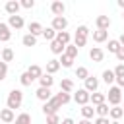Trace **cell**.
I'll return each instance as SVG.
<instances>
[{
  "label": "cell",
  "instance_id": "obj_1",
  "mask_svg": "<svg viewBox=\"0 0 124 124\" xmlns=\"http://www.w3.org/2000/svg\"><path fill=\"white\" fill-rule=\"evenodd\" d=\"M21 103H23V91L21 89H12L8 93V99H6V108L16 110V108L21 107Z\"/></svg>",
  "mask_w": 124,
  "mask_h": 124
},
{
  "label": "cell",
  "instance_id": "obj_31",
  "mask_svg": "<svg viewBox=\"0 0 124 124\" xmlns=\"http://www.w3.org/2000/svg\"><path fill=\"white\" fill-rule=\"evenodd\" d=\"M76 78H78V79H83V81H85V79L89 78V70H87L85 66H78V70H76Z\"/></svg>",
  "mask_w": 124,
  "mask_h": 124
},
{
  "label": "cell",
  "instance_id": "obj_17",
  "mask_svg": "<svg viewBox=\"0 0 124 124\" xmlns=\"http://www.w3.org/2000/svg\"><path fill=\"white\" fill-rule=\"evenodd\" d=\"M39 83H41V87L50 89V87H52V83H54V78H52L50 74H43V76L39 78Z\"/></svg>",
  "mask_w": 124,
  "mask_h": 124
},
{
  "label": "cell",
  "instance_id": "obj_11",
  "mask_svg": "<svg viewBox=\"0 0 124 124\" xmlns=\"http://www.w3.org/2000/svg\"><path fill=\"white\" fill-rule=\"evenodd\" d=\"M10 39H12V29L8 27V23L0 21V41L2 43H8Z\"/></svg>",
  "mask_w": 124,
  "mask_h": 124
},
{
  "label": "cell",
  "instance_id": "obj_25",
  "mask_svg": "<svg viewBox=\"0 0 124 124\" xmlns=\"http://www.w3.org/2000/svg\"><path fill=\"white\" fill-rule=\"evenodd\" d=\"M70 39H72V37H70L68 31H60V33H56V41H58L60 45H64V46L70 45Z\"/></svg>",
  "mask_w": 124,
  "mask_h": 124
},
{
  "label": "cell",
  "instance_id": "obj_48",
  "mask_svg": "<svg viewBox=\"0 0 124 124\" xmlns=\"http://www.w3.org/2000/svg\"><path fill=\"white\" fill-rule=\"evenodd\" d=\"M116 41H118V43H120V46H124V33H122V35H120V37H118V39H116Z\"/></svg>",
  "mask_w": 124,
  "mask_h": 124
},
{
  "label": "cell",
  "instance_id": "obj_49",
  "mask_svg": "<svg viewBox=\"0 0 124 124\" xmlns=\"http://www.w3.org/2000/svg\"><path fill=\"white\" fill-rule=\"evenodd\" d=\"M78 124H93V122H91V120H85V118H83V120H79Z\"/></svg>",
  "mask_w": 124,
  "mask_h": 124
},
{
  "label": "cell",
  "instance_id": "obj_35",
  "mask_svg": "<svg viewBox=\"0 0 124 124\" xmlns=\"http://www.w3.org/2000/svg\"><path fill=\"white\" fill-rule=\"evenodd\" d=\"M33 81H35V79H33V78H31V76H29L27 72H23V74L19 76V83H21L23 87H29V85H31Z\"/></svg>",
  "mask_w": 124,
  "mask_h": 124
},
{
  "label": "cell",
  "instance_id": "obj_23",
  "mask_svg": "<svg viewBox=\"0 0 124 124\" xmlns=\"http://www.w3.org/2000/svg\"><path fill=\"white\" fill-rule=\"evenodd\" d=\"M0 60H2V62H6V64H8V62H12V60H14V50H12L10 46H6V48H2V54H0Z\"/></svg>",
  "mask_w": 124,
  "mask_h": 124
},
{
  "label": "cell",
  "instance_id": "obj_22",
  "mask_svg": "<svg viewBox=\"0 0 124 124\" xmlns=\"http://www.w3.org/2000/svg\"><path fill=\"white\" fill-rule=\"evenodd\" d=\"M107 39H108V31H101V29L93 31V41L95 43H105Z\"/></svg>",
  "mask_w": 124,
  "mask_h": 124
},
{
  "label": "cell",
  "instance_id": "obj_27",
  "mask_svg": "<svg viewBox=\"0 0 124 124\" xmlns=\"http://www.w3.org/2000/svg\"><path fill=\"white\" fill-rule=\"evenodd\" d=\"M60 91H64V93H72V91H74V81L64 78V79L60 81Z\"/></svg>",
  "mask_w": 124,
  "mask_h": 124
},
{
  "label": "cell",
  "instance_id": "obj_47",
  "mask_svg": "<svg viewBox=\"0 0 124 124\" xmlns=\"http://www.w3.org/2000/svg\"><path fill=\"white\" fill-rule=\"evenodd\" d=\"M60 124H76L72 118H64V120H60Z\"/></svg>",
  "mask_w": 124,
  "mask_h": 124
},
{
  "label": "cell",
  "instance_id": "obj_12",
  "mask_svg": "<svg viewBox=\"0 0 124 124\" xmlns=\"http://www.w3.org/2000/svg\"><path fill=\"white\" fill-rule=\"evenodd\" d=\"M89 58H91L93 62H103V58H105V52H103V48H99V46H93V48L89 50Z\"/></svg>",
  "mask_w": 124,
  "mask_h": 124
},
{
  "label": "cell",
  "instance_id": "obj_8",
  "mask_svg": "<svg viewBox=\"0 0 124 124\" xmlns=\"http://www.w3.org/2000/svg\"><path fill=\"white\" fill-rule=\"evenodd\" d=\"M50 12L54 14V17H58V16H64V12H66V6H64V2H60V0H54V2L50 4Z\"/></svg>",
  "mask_w": 124,
  "mask_h": 124
},
{
  "label": "cell",
  "instance_id": "obj_52",
  "mask_svg": "<svg viewBox=\"0 0 124 124\" xmlns=\"http://www.w3.org/2000/svg\"><path fill=\"white\" fill-rule=\"evenodd\" d=\"M0 54H2V50H0Z\"/></svg>",
  "mask_w": 124,
  "mask_h": 124
},
{
  "label": "cell",
  "instance_id": "obj_13",
  "mask_svg": "<svg viewBox=\"0 0 124 124\" xmlns=\"http://www.w3.org/2000/svg\"><path fill=\"white\" fill-rule=\"evenodd\" d=\"M35 95H37V99H39V101L46 103V101L52 97V91H50V89H46V87H39V89L35 91Z\"/></svg>",
  "mask_w": 124,
  "mask_h": 124
},
{
  "label": "cell",
  "instance_id": "obj_46",
  "mask_svg": "<svg viewBox=\"0 0 124 124\" xmlns=\"http://www.w3.org/2000/svg\"><path fill=\"white\" fill-rule=\"evenodd\" d=\"M114 81H116V83H118V87H120V89H122V87H124V76H122V78H116V79H114Z\"/></svg>",
  "mask_w": 124,
  "mask_h": 124
},
{
  "label": "cell",
  "instance_id": "obj_5",
  "mask_svg": "<svg viewBox=\"0 0 124 124\" xmlns=\"http://www.w3.org/2000/svg\"><path fill=\"white\" fill-rule=\"evenodd\" d=\"M89 97H91V93H87L83 87L74 93V101H76L78 105H81V107H83V105H89Z\"/></svg>",
  "mask_w": 124,
  "mask_h": 124
},
{
  "label": "cell",
  "instance_id": "obj_33",
  "mask_svg": "<svg viewBox=\"0 0 124 124\" xmlns=\"http://www.w3.org/2000/svg\"><path fill=\"white\" fill-rule=\"evenodd\" d=\"M21 43H23V46H35L37 45V37H33V35H23V39H21Z\"/></svg>",
  "mask_w": 124,
  "mask_h": 124
},
{
  "label": "cell",
  "instance_id": "obj_21",
  "mask_svg": "<svg viewBox=\"0 0 124 124\" xmlns=\"http://www.w3.org/2000/svg\"><path fill=\"white\" fill-rule=\"evenodd\" d=\"M41 33H43V25H41L39 21H31V23H29V35L37 37V35H41Z\"/></svg>",
  "mask_w": 124,
  "mask_h": 124
},
{
  "label": "cell",
  "instance_id": "obj_37",
  "mask_svg": "<svg viewBox=\"0 0 124 124\" xmlns=\"http://www.w3.org/2000/svg\"><path fill=\"white\" fill-rule=\"evenodd\" d=\"M85 43H87V37H81V35H74V45H76L78 48L85 46Z\"/></svg>",
  "mask_w": 124,
  "mask_h": 124
},
{
  "label": "cell",
  "instance_id": "obj_53",
  "mask_svg": "<svg viewBox=\"0 0 124 124\" xmlns=\"http://www.w3.org/2000/svg\"><path fill=\"white\" fill-rule=\"evenodd\" d=\"M122 17H124V14H122Z\"/></svg>",
  "mask_w": 124,
  "mask_h": 124
},
{
  "label": "cell",
  "instance_id": "obj_7",
  "mask_svg": "<svg viewBox=\"0 0 124 124\" xmlns=\"http://www.w3.org/2000/svg\"><path fill=\"white\" fill-rule=\"evenodd\" d=\"M83 83H85V85H83V89H85L87 93H95V91L99 89V79H97L95 76H89Z\"/></svg>",
  "mask_w": 124,
  "mask_h": 124
},
{
  "label": "cell",
  "instance_id": "obj_43",
  "mask_svg": "<svg viewBox=\"0 0 124 124\" xmlns=\"http://www.w3.org/2000/svg\"><path fill=\"white\" fill-rule=\"evenodd\" d=\"M19 6H21V8H25V10H31V8L35 6V2H33V0H21V2H19Z\"/></svg>",
  "mask_w": 124,
  "mask_h": 124
},
{
  "label": "cell",
  "instance_id": "obj_44",
  "mask_svg": "<svg viewBox=\"0 0 124 124\" xmlns=\"http://www.w3.org/2000/svg\"><path fill=\"white\" fill-rule=\"evenodd\" d=\"M114 56H116V58L120 60V64H122V62H124V46H120V48H118V52H116Z\"/></svg>",
  "mask_w": 124,
  "mask_h": 124
},
{
  "label": "cell",
  "instance_id": "obj_32",
  "mask_svg": "<svg viewBox=\"0 0 124 124\" xmlns=\"http://www.w3.org/2000/svg\"><path fill=\"white\" fill-rule=\"evenodd\" d=\"M14 122L16 124H31V116H29V112H21V114L16 116Z\"/></svg>",
  "mask_w": 124,
  "mask_h": 124
},
{
  "label": "cell",
  "instance_id": "obj_16",
  "mask_svg": "<svg viewBox=\"0 0 124 124\" xmlns=\"http://www.w3.org/2000/svg\"><path fill=\"white\" fill-rule=\"evenodd\" d=\"M89 101L93 103V107H97V105H103V103L107 101V95H105V93H99V91H95V93H91Z\"/></svg>",
  "mask_w": 124,
  "mask_h": 124
},
{
  "label": "cell",
  "instance_id": "obj_10",
  "mask_svg": "<svg viewBox=\"0 0 124 124\" xmlns=\"http://www.w3.org/2000/svg\"><path fill=\"white\" fill-rule=\"evenodd\" d=\"M0 120H2L4 124H12V122L16 120L14 110H10V108H0Z\"/></svg>",
  "mask_w": 124,
  "mask_h": 124
},
{
  "label": "cell",
  "instance_id": "obj_28",
  "mask_svg": "<svg viewBox=\"0 0 124 124\" xmlns=\"http://www.w3.org/2000/svg\"><path fill=\"white\" fill-rule=\"evenodd\" d=\"M54 99H56L60 105H68V103L72 101V95H70V93H64V91H60V93H56V95H54Z\"/></svg>",
  "mask_w": 124,
  "mask_h": 124
},
{
  "label": "cell",
  "instance_id": "obj_51",
  "mask_svg": "<svg viewBox=\"0 0 124 124\" xmlns=\"http://www.w3.org/2000/svg\"><path fill=\"white\" fill-rule=\"evenodd\" d=\"M122 110H124V107H122Z\"/></svg>",
  "mask_w": 124,
  "mask_h": 124
},
{
  "label": "cell",
  "instance_id": "obj_15",
  "mask_svg": "<svg viewBox=\"0 0 124 124\" xmlns=\"http://www.w3.org/2000/svg\"><path fill=\"white\" fill-rule=\"evenodd\" d=\"M27 74H29V76H31L33 79H39V78H41V76H43L45 72H43V68H41L39 64H31V66L27 68Z\"/></svg>",
  "mask_w": 124,
  "mask_h": 124
},
{
  "label": "cell",
  "instance_id": "obj_2",
  "mask_svg": "<svg viewBox=\"0 0 124 124\" xmlns=\"http://www.w3.org/2000/svg\"><path fill=\"white\" fill-rule=\"evenodd\" d=\"M107 99H108V103H110L112 107H118V105H120V101H122V89H120L118 85H112V87H108Z\"/></svg>",
  "mask_w": 124,
  "mask_h": 124
},
{
  "label": "cell",
  "instance_id": "obj_14",
  "mask_svg": "<svg viewBox=\"0 0 124 124\" xmlns=\"http://www.w3.org/2000/svg\"><path fill=\"white\" fill-rule=\"evenodd\" d=\"M4 8H6V12H8L10 16H17V12H19V8H21V6H19V2H17V0H10V2H6V6H4Z\"/></svg>",
  "mask_w": 124,
  "mask_h": 124
},
{
  "label": "cell",
  "instance_id": "obj_4",
  "mask_svg": "<svg viewBox=\"0 0 124 124\" xmlns=\"http://www.w3.org/2000/svg\"><path fill=\"white\" fill-rule=\"evenodd\" d=\"M50 27H52L56 33H60V31H66V27H68V19H66L64 16L52 17V23H50Z\"/></svg>",
  "mask_w": 124,
  "mask_h": 124
},
{
  "label": "cell",
  "instance_id": "obj_30",
  "mask_svg": "<svg viewBox=\"0 0 124 124\" xmlns=\"http://www.w3.org/2000/svg\"><path fill=\"white\" fill-rule=\"evenodd\" d=\"M95 112H97V116L108 118V105H107V103H103V105H97V107H95Z\"/></svg>",
  "mask_w": 124,
  "mask_h": 124
},
{
  "label": "cell",
  "instance_id": "obj_26",
  "mask_svg": "<svg viewBox=\"0 0 124 124\" xmlns=\"http://www.w3.org/2000/svg\"><path fill=\"white\" fill-rule=\"evenodd\" d=\"M78 50H79V48H78L74 43H70V45H66V46H64V54H66V56H70V58H76V56H78Z\"/></svg>",
  "mask_w": 124,
  "mask_h": 124
},
{
  "label": "cell",
  "instance_id": "obj_29",
  "mask_svg": "<svg viewBox=\"0 0 124 124\" xmlns=\"http://www.w3.org/2000/svg\"><path fill=\"white\" fill-rule=\"evenodd\" d=\"M50 52L52 54H64V45H60L56 39L50 41Z\"/></svg>",
  "mask_w": 124,
  "mask_h": 124
},
{
  "label": "cell",
  "instance_id": "obj_24",
  "mask_svg": "<svg viewBox=\"0 0 124 124\" xmlns=\"http://www.w3.org/2000/svg\"><path fill=\"white\" fill-rule=\"evenodd\" d=\"M41 35H43L45 41H54V39H56V31H54L52 27H43V33H41Z\"/></svg>",
  "mask_w": 124,
  "mask_h": 124
},
{
  "label": "cell",
  "instance_id": "obj_42",
  "mask_svg": "<svg viewBox=\"0 0 124 124\" xmlns=\"http://www.w3.org/2000/svg\"><path fill=\"white\" fill-rule=\"evenodd\" d=\"M112 72H114V78H122L124 76V64H118Z\"/></svg>",
  "mask_w": 124,
  "mask_h": 124
},
{
  "label": "cell",
  "instance_id": "obj_41",
  "mask_svg": "<svg viewBox=\"0 0 124 124\" xmlns=\"http://www.w3.org/2000/svg\"><path fill=\"white\" fill-rule=\"evenodd\" d=\"M46 124H60L58 112H56V114H48V116H46Z\"/></svg>",
  "mask_w": 124,
  "mask_h": 124
},
{
  "label": "cell",
  "instance_id": "obj_45",
  "mask_svg": "<svg viewBox=\"0 0 124 124\" xmlns=\"http://www.w3.org/2000/svg\"><path fill=\"white\" fill-rule=\"evenodd\" d=\"M93 124H110V122H108V118H103V116H97V118L93 120Z\"/></svg>",
  "mask_w": 124,
  "mask_h": 124
},
{
  "label": "cell",
  "instance_id": "obj_20",
  "mask_svg": "<svg viewBox=\"0 0 124 124\" xmlns=\"http://www.w3.org/2000/svg\"><path fill=\"white\" fill-rule=\"evenodd\" d=\"M79 110H81V116H83L85 120H91V118H93V114H95V108H93V105H83Z\"/></svg>",
  "mask_w": 124,
  "mask_h": 124
},
{
  "label": "cell",
  "instance_id": "obj_34",
  "mask_svg": "<svg viewBox=\"0 0 124 124\" xmlns=\"http://www.w3.org/2000/svg\"><path fill=\"white\" fill-rule=\"evenodd\" d=\"M114 79H116V78H114V72H112V70H105V72H103V81H105L107 85L114 83Z\"/></svg>",
  "mask_w": 124,
  "mask_h": 124
},
{
  "label": "cell",
  "instance_id": "obj_39",
  "mask_svg": "<svg viewBox=\"0 0 124 124\" xmlns=\"http://www.w3.org/2000/svg\"><path fill=\"white\" fill-rule=\"evenodd\" d=\"M6 76H8V64L0 60V81H4V79H6Z\"/></svg>",
  "mask_w": 124,
  "mask_h": 124
},
{
  "label": "cell",
  "instance_id": "obj_6",
  "mask_svg": "<svg viewBox=\"0 0 124 124\" xmlns=\"http://www.w3.org/2000/svg\"><path fill=\"white\" fill-rule=\"evenodd\" d=\"M23 25H25V21H23V17H21L19 14L8 17V27H10V29H23Z\"/></svg>",
  "mask_w": 124,
  "mask_h": 124
},
{
  "label": "cell",
  "instance_id": "obj_40",
  "mask_svg": "<svg viewBox=\"0 0 124 124\" xmlns=\"http://www.w3.org/2000/svg\"><path fill=\"white\" fill-rule=\"evenodd\" d=\"M76 35H81V37H89V27L87 25H79L76 29Z\"/></svg>",
  "mask_w": 124,
  "mask_h": 124
},
{
  "label": "cell",
  "instance_id": "obj_9",
  "mask_svg": "<svg viewBox=\"0 0 124 124\" xmlns=\"http://www.w3.org/2000/svg\"><path fill=\"white\" fill-rule=\"evenodd\" d=\"M95 23H97V29L108 31V27H110V17H108V16H97Z\"/></svg>",
  "mask_w": 124,
  "mask_h": 124
},
{
  "label": "cell",
  "instance_id": "obj_3",
  "mask_svg": "<svg viewBox=\"0 0 124 124\" xmlns=\"http://www.w3.org/2000/svg\"><path fill=\"white\" fill-rule=\"evenodd\" d=\"M58 108H62V105L54 99V95H52V97L43 105V112H45V116H48V114H56V112H58Z\"/></svg>",
  "mask_w": 124,
  "mask_h": 124
},
{
  "label": "cell",
  "instance_id": "obj_50",
  "mask_svg": "<svg viewBox=\"0 0 124 124\" xmlns=\"http://www.w3.org/2000/svg\"><path fill=\"white\" fill-rule=\"evenodd\" d=\"M118 6H120V8L124 10V0H118Z\"/></svg>",
  "mask_w": 124,
  "mask_h": 124
},
{
  "label": "cell",
  "instance_id": "obj_38",
  "mask_svg": "<svg viewBox=\"0 0 124 124\" xmlns=\"http://www.w3.org/2000/svg\"><path fill=\"white\" fill-rule=\"evenodd\" d=\"M118 48H120V43H118L116 39H110V41H108V52L116 54V52H118Z\"/></svg>",
  "mask_w": 124,
  "mask_h": 124
},
{
  "label": "cell",
  "instance_id": "obj_19",
  "mask_svg": "<svg viewBox=\"0 0 124 124\" xmlns=\"http://www.w3.org/2000/svg\"><path fill=\"white\" fill-rule=\"evenodd\" d=\"M58 70H60V62H58L56 58H52V60H48V62H46V74H50V76H52V74H56Z\"/></svg>",
  "mask_w": 124,
  "mask_h": 124
},
{
  "label": "cell",
  "instance_id": "obj_36",
  "mask_svg": "<svg viewBox=\"0 0 124 124\" xmlns=\"http://www.w3.org/2000/svg\"><path fill=\"white\" fill-rule=\"evenodd\" d=\"M60 66H64V68H72V64H74V58H70V56H66V54H60Z\"/></svg>",
  "mask_w": 124,
  "mask_h": 124
},
{
  "label": "cell",
  "instance_id": "obj_18",
  "mask_svg": "<svg viewBox=\"0 0 124 124\" xmlns=\"http://www.w3.org/2000/svg\"><path fill=\"white\" fill-rule=\"evenodd\" d=\"M122 114H124V110H122V107L118 105V107H110L108 108V118H112V120H120L122 118Z\"/></svg>",
  "mask_w": 124,
  "mask_h": 124
}]
</instances>
